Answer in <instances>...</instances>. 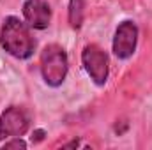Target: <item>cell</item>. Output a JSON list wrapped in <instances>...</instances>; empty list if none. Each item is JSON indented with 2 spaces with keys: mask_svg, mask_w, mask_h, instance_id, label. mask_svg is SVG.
Here are the masks:
<instances>
[{
  "mask_svg": "<svg viewBox=\"0 0 152 150\" xmlns=\"http://www.w3.org/2000/svg\"><path fill=\"white\" fill-rule=\"evenodd\" d=\"M0 46L7 55L27 60L36 51V39L25 21L16 16H7L0 28Z\"/></svg>",
  "mask_w": 152,
  "mask_h": 150,
  "instance_id": "6da1fadb",
  "label": "cell"
},
{
  "mask_svg": "<svg viewBox=\"0 0 152 150\" xmlns=\"http://www.w3.org/2000/svg\"><path fill=\"white\" fill-rule=\"evenodd\" d=\"M39 69L42 81L51 87V88H58L69 73V58L66 50L60 44H48L44 46V50L41 51L39 57Z\"/></svg>",
  "mask_w": 152,
  "mask_h": 150,
  "instance_id": "7a4b0ae2",
  "label": "cell"
},
{
  "mask_svg": "<svg viewBox=\"0 0 152 150\" xmlns=\"http://www.w3.org/2000/svg\"><path fill=\"white\" fill-rule=\"evenodd\" d=\"M81 64L85 73L97 87L106 85L110 76V60L103 48L97 44H87L81 51Z\"/></svg>",
  "mask_w": 152,
  "mask_h": 150,
  "instance_id": "3957f363",
  "label": "cell"
},
{
  "mask_svg": "<svg viewBox=\"0 0 152 150\" xmlns=\"http://www.w3.org/2000/svg\"><path fill=\"white\" fill-rule=\"evenodd\" d=\"M138 44V27L131 20H124L115 28L113 41H112V51L118 60H129Z\"/></svg>",
  "mask_w": 152,
  "mask_h": 150,
  "instance_id": "277c9868",
  "label": "cell"
},
{
  "mask_svg": "<svg viewBox=\"0 0 152 150\" xmlns=\"http://www.w3.org/2000/svg\"><path fill=\"white\" fill-rule=\"evenodd\" d=\"M30 129V115L21 106H9L0 115V141L23 136Z\"/></svg>",
  "mask_w": 152,
  "mask_h": 150,
  "instance_id": "5b68a950",
  "label": "cell"
},
{
  "mask_svg": "<svg viewBox=\"0 0 152 150\" xmlns=\"http://www.w3.org/2000/svg\"><path fill=\"white\" fill-rule=\"evenodd\" d=\"M21 12L25 23L34 30H44L51 23V7L46 0H25Z\"/></svg>",
  "mask_w": 152,
  "mask_h": 150,
  "instance_id": "8992f818",
  "label": "cell"
},
{
  "mask_svg": "<svg viewBox=\"0 0 152 150\" xmlns=\"http://www.w3.org/2000/svg\"><path fill=\"white\" fill-rule=\"evenodd\" d=\"M85 5L87 0H69L67 5V21L73 30H80L85 20Z\"/></svg>",
  "mask_w": 152,
  "mask_h": 150,
  "instance_id": "52a82bcc",
  "label": "cell"
},
{
  "mask_svg": "<svg viewBox=\"0 0 152 150\" xmlns=\"http://www.w3.org/2000/svg\"><path fill=\"white\" fill-rule=\"evenodd\" d=\"M25 149H27V141L21 140V136L9 138V141H5L2 145V150H25Z\"/></svg>",
  "mask_w": 152,
  "mask_h": 150,
  "instance_id": "ba28073f",
  "label": "cell"
},
{
  "mask_svg": "<svg viewBox=\"0 0 152 150\" xmlns=\"http://www.w3.org/2000/svg\"><path fill=\"white\" fill-rule=\"evenodd\" d=\"M44 138H46V131H44V129H36V131L32 133V136H30V141L36 145V143H41Z\"/></svg>",
  "mask_w": 152,
  "mask_h": 150,
  "instance_id": "9c48e42d",
  "label": "cell"
},
{
  "mask_svg": "<svg viewBox=\"0 0 152 150\" xmlns=\"http://www.w3.org/2000/svg\"><path fill=\"white\" fill-rule=\"evenodd\" d=\"M127 127H129V124L126 122V120H120V122H117L115 124V127H113V131H115V134H118V136H122L126 131H127Z\"/></svg>",
  "mask_w": 152,
  "mask_h": 150,
  "instance_id": "30bf717a",
  "label": "cell"
},
{
  "mask_svg": "<svg viewBox=\"0 0 152 150\" xmlns=\"http://www.w3.org/2000/svg\"><path fill=\"white\" fill-rule=\"evenodd\" d=\"M78 147H80V140H73V141L62 145V149H78Z\"/></svg>",
  "mask_w": 152,
  "mask_h": 150,
  "instance_id": "8fae6325",
  "label": "cell"
}]
</instances>
